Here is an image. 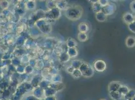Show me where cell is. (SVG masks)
<instances>
[{"label": "cell", "instance_id": "cell-1", "mask_svg": "<svg viewBox=\"0 0 135 100\" xmlns=\"http://www.w3.org/2000/svg\"><path fill=\"white\" fill-rule=\"evenodd\" d=\"M83 76L86 78H90L94 74V69L93 67L87 63L83 62L79 69Z\"/></svg>", "mask_w": 135, "mask_h": 100}, {"label": "cell", "instance_id": "cell-2", "mask_svg": "<svg viewBox=\"0 0 135 100\" xmlns=\"http://www.w3.org/2000/svg\"><path fill=\"white\" fill-rule=\"evenodd\" d=\"M83 10L80 6L73 7L67 11V16L70 19L77 20L80 19L82 15Z\"/></svg>", "mask_w": 135, "mask_h": 100}, {"label": "cell", "instance_id": "cell-3", "mask_svg": "<svg viewBox=\"0 0 135 100\" xmlns=\"http://www.w3.org/2000/svg\"><path fill=\"white\" fill-rule=\"evenodd\" d=\"M107 67V65L105 62L101 60H96L93 64V68L98 72H102L106 70Z\"/></svg>", "mask_w": 135, "mask_h": 100}, {"label": "cell", "instance_id": "cell-4", "mask_svg": "<svg viewBox=\"0 0 135 100\" xmlns=\"http://www.w3.org/2000/svg\"><path fill=\"white\" fill-rule=\"evenodd\" d=\"M116 7L113 4H109L107 6L102 7L101 12L103 13L106 16H109L112 15L113 13L115 11Z\"/></svg>", "mask_w": 135, "mask_h": 100}, {"label": "cell", "instance_id": "cell-5", "mask_svg": "<svg viewBox=\"0 0 135 100\" xmlns=\"http://www.w3.org/2000/svg\"><path fill=\"white\" fill-rule=\"evenodd\" d=\"M121 85H122L118 82H117V81L112 82L108 85V91L109 92L118 91Z\"/></svg>", "mask_w": 135, "mask_h": 100}, {"label": "cell", "instance_id": "cell-6", "mask_svg": "<svg viewBox=\"0 0 135 100\" xmlns=\"http://www.w3.org/2000/svg\"><path fill=\"white\" fill-rule=\"evenodd\" d=\"M123 20L124 22L129 25L135 21V16L131 13H127L124 15Z\"/></svg>", "mask_w": 135, "mask_h": 100}, {"label": "cell", "instance_id": "cell-7", "mask_svg": "<svg viewBox=\"0 0 135 100\" xmlns=\"http://www.w3.org/2000/svg\"><path fill=\"white\" fill-rule=\"evenodd\" d=\"M126 45L128 48H133L135 46V38L133 36L128 37L126 40Z\"/></svg>", "mask_w": 135, "mask_h": 100}, {"label": "cell", "instance_id": "cell-8", "mask_svg": "<svg viewBox=\"0 0 135 100\" xmlns=\"http://www.w3.org/2000/svg\"><path fill=\"white\" fill-rule=\"evenodd\" d=\"M107 16L102 12L96 13L95 15L96 19L99 22H105L107 19Z\"/></svg>", "mask_w": 135, "mask_h": 100}, {"label": "cell", "instance_id": "cell-9", "mask_svg": "<svg viewBox=\"0 0 135 100\" xmlns=\"http://www.w3.org/2000/svg\"><path fill=\"white\" fill-rule=\"evenodd\" d=\"M78 29L80 33H87L89 31V26L87 24L85 23H82L79 25Z\"/></svg>", "mask_w": 135, "mask_h": 100}, {"label": "cell", "instance_id": "cell-10", "mask_svg": "<svg viewBox=\"0 0 135 100\" xmlns=\"http://www.w3.org/2000/svg\"><path fill=\"white\" fill-rule=\"evenodd\" d=\"M129 90L130 89L129 88V87H127V86L122 85L118 90V92L121 96H124L126 95L128 93Z\"/></svg>", "mask_w": 135, "mask_h": 100}, {"label": "cell", "instance_id": "cell-11", "mask_svg": "<svg viewBox=\"0 0 135 100\" xmlns=\"http://www.w3.org/2000/svg\"><path fill=\"white\" fill-rule=\"evenodd\" d=\"M135 97V91L130 89L128 93L124 96V98L126 100H132Z\"/></svg>", "mask_w": 135, "mask_h": 100}, {"label": "cell", "instance_id": "cell-12", "mask_svg": "<svg viewBox=\"0 0 135 100\" xmlns=\"http://www.w3.org/2000/svg\"><path fill=\"white\" fill-rule=\"evenodd\" d=\"M102 7L99 3V1H98V2H96L95 3L92 4L93 10V11L96 14L101 12Z\"/></svg>", "mask_w": 135, "mask_h": 100}, {"label": "cell", "instance_id": "cell-13", "mask_svg": "<svg viewBox=\"0 0 135 100\" xmlns=\"http://www.w3.org/2000/svg\"><path fill=\"white\" fill-rule=\"evenodd\" d=\"M110 97L113 100H118L120 99L121 95L118 93V91L117 92H110L109 93Z\"/></svg>", "mask_w": 135, "mask_h": 100}, {"label": "cell", "instance_id": "cell-14", "mask_svg": "<svg viewBox=\"0 0 135 100\" xmlns=\"http://www.w3.org/2000/svg\"><path fill=\"white\" fill-rule=\"evenodd\" d=\"M78 38L80 41L84 42L88 40V36L86 33H79L78 36Z\"/></svg>", "mask_w": 135, "mask_h": 100}, {"label": "cell", "instance_id": "cell-15", "mask_svg": "<svg viewBox=\"0 0 135 100\" xmlns=\"http://www.w3.org/2000/svg\"><path fill=\"white\" fill-rule=\"evenodd\" d=\"M83 62L81 60H74L72 62V66L75 69H79Z\"/></svg>", "mask_w": 135, "mask_h": 100}, {"label": "cell", "instance_id": "cell-16", "mask_svg": "<svg viewBox=\"0 0 135 100\" xmlns=\"http://www.w3.org/2000/svg\"><path fill=\"white\" fill-rule=\"evenodd\" d=\"M69 55L71 57H75L78 55V51L75 48H70L69 51Z\"/></svg>", "mask_w": 135, "mask_h": 100}, {"label": "cell", "instance_id": "cell-17", "mask_svg": "<svg viewBox=\"0 0 135 100\" xmlns=\"http://www.w3.org/2000/svg\"><path fill=\"white\" fill-rule=\"evenodd\" d=\"M72 75L75 78H79L81 77L82 75L79 69H75L73 72L72 73Z\"/></svg>", "mask_w": 135, "mask_h": 100}, {"label": "cell", "instance_id": "cell-18", "mask_svg": "<svg viewBox=\"0 0 135 100\" xmlns=\"http://www.w3.org/2000/svg\"><path fill=\"white\" fill-rule=\"evenodd\" d=\"M128 29L133 33H135V21L128 25Z\"/></svg>", "mask_w": 135, "mask_h": 100}, {"label": "cell", "instance_id": "cell-19", "mask_svg": "<svg viewBox=\"0 0 135 100\" xmlns=\"http://www.w3.org/2000/svg\"><path fill=\"white\" fill-rule=\"evenodd\" d=\"M76 45V42L73 40H70L68 42V46L70 48H73Z\"/></svg>", "mask_w": 135, "mask_h": 100}, {"label": "cell", "instance_id": "cell-20", "mask_svg": "<svg viewBox=\"0 0 135 100\" xmlns=\"http://www.w3.org/2000/svg\"><path fill=\"white\" fill-rule=\"evenodd\" d=\"M99 3L102 7L107 6L108 4H109V2L107 0H100L99 1Z\"/></svg>", "mask_w": 135, "mask_h": 100}, {"label": "cell", "instance_id": "cell-21", "mask_svg": "<svg viewBox=\"0 0 135 100\" xmlns=\"http://www.w3.org/2000/svg\"><path fill=\"white\" fill-rule=\"evenodd\" d=\"M131 8L133 11L135 12V1L133 2L131 4Z\"/></svg>", "mask_w": 135, "mask_h": 100}, {"label": "cell", "instance_id": "cell-22", "mask_svg": "<svg viewBox=\"0 0 135 100\" xmlns=\"http://www.w3.org/2000/svg\"><path fill=\"white\" fill-rule=\"evenodd\" d=\"M135 100V98H134V99H133V100Z\"/></svg>", "mask_w": 135, "mask_h": 100}, {"label": "cell", "instance_id": "cell-23", "mask_svg": "<svg viewBox=\"0 0 135 100\" xmlns=\"http://www.w3.org/2000/svg\"></svg>", "mask_w": 135, "mask_h": 100}]
</instances>
